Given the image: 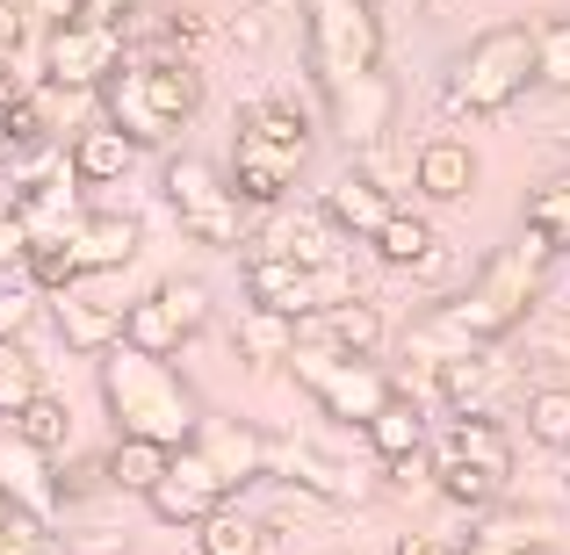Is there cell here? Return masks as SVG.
<instances>
[{
	"instance_id": "cell-35",
	"label": "cell",
	"mask_w": 570,
	"mask_h": 555,
	"mask_svg": "<svg viewBox=\"0 0 570 555\" xmlns=\"http://www.w3.org/2000/svg\"><path fill=\"white\" fill-rule=\"evenodd\" d=\"M37 281H29V267L22 260H8L0 267V339H22L29 325H37Z\"/></svg>"
},
{
	"instance_id": "cell-29",
	"label": "cell",
	"mask_w": 570,
	"mask_h": 555,
	"mask_svg": "<svg viewBox=\"0 0 570 555\" xmlns=\"http://www.w3.org/2000/svg\"><path fill=\"white\" fill-rule=\"evenodd\" d=\"M8 426L22 433V440H37L43 455H66V447H72V404L51 397V389H37V397H29L22 412L8 418Z\"/></svg>"
},
{
	"instance_id": "cell-27",
	"label": "cell",
	"mask_w": 570,
	"mask_h": 555,
	"mask_svg": "<svg viewBox=\"0 0 570 555\" xmlns=\"http://www.w3.org/2000/svg\"><path fill=\"white\" fill-rule=\"evenodd\" d=\"M181 325H174V310L159 304V296H145V304H124V347L138 354H159V361H174L181 354Z\"/></svg>"
},
{
	"instance_id": "cell-10",
	"label": "cell",
	"mask_w": 570,
	"mask_h": 555,
	"mask_svg": "<svg viewBox=\"0 0 570 555\" xmlns=\"http://www.w3.org/2000/svg\"><path fill=\"white\" fill-rule=\"evenodd\" d=\"M124 22H95V14H72V22L43 29V80L51 87H101L124 66Z\"/></svg>"
},
{
	"instance_id": "cell-38",
	"label": "cell",
	"mask_w": 570,
	"mask_h": 555,
	"mask_svg": "<svg viewBox=\"0 0 570 555\" xmlns=\"http://www.w3.org/2000/svg\"><path fill=\"white\" fill-rule=\"evenodd\" d=\"M159 304H167L174 310V325H181V333L195 339V333H203V325H209V289H203V281H195V275H167V281H159Z\"/></svg>"
},
{
	"instance_id": "cell-12",
	"label": "cell",
	"mask_w": 570,
	"mask_h": 555,
	"mask_svg": "<svg viewBox=\"0 0 570 555\" xmlns=\"http://www.w3.org/2000/svg\"><path fill=\"white\" fill-rule=\"evenodd\" d=\"M267 476L311 490V498H325V505H362L368 498V476H354V462H333L311 440H275V433H267Z\"/></svg>"
},
{
	"instance_id": "cell-44",
	"label": "cell",
	"mask_w": 570,
	"mask_h": 555,
	"mask_svg": "<svg viewBox=\"0 0 570 555\" xmlns=\"http://www.w3.org/2000/svg\"><path fill=\"white\" fill-rule=\"evenodd\" d=\"M145 0H80V14H95V22H124V14H138Z\"/></svg>"
},
{
	"instance_id": "cell-3",
	"label": "cell",
	"mask_w": 570,
	"mask_h": 555,
	"mask_svg": "<svg viewBox=\"0 0 570 555\" xmlns=\"http://www.w3.org/2000/svg\"><path fill=\"white\" fill-rule=\"evenodd\" d=\"M203 109V72L188 58H124L101 80V123H116L138 152L174 145Z\"/></svg>"
},
{
	"instance_id": "cell-49",
	"label": "cell",
	"mask_w": 570,
	"mask_h": 555,
	"mask_svg": "<svg viewBox=\"0 0 570 555\" xmlns=\"http://www.w3.org/2000/svg\"><path fill=\"white\" fill-rule=\"evenodd\" d=\"M426 8H433V14H448V8H462V0H426Z\"/></svg>"
},
{
	"instance_id": "cell-26",
	"label": "cell",
	"mask_w": 570,
	"mask_h": 555,
	"mask_svg": "<svg viewBox=\"0 0 570 555\" xmlns=\"http://www.w3.org/2000/svg\"><path fill=\"white\" fill-rule=\"evenodd\" d=\"M195 548H203V555H261L267 548V527H261V519H246L238 505H217V513L195 519Z\"/></svg>"
},
{
	"instance_id": "cell-33",
	"label": "cell",
	"mask_w": 570,
	"mask_h": 555,
	"mask_svg": "<svg viewBox=\"0 0 570 555\" xmlns=\"http://www.w3.org/2000/svg\"><path fill=\"white\" fill-rule=\"evenodd\" d=\"M433 484H441L448 505H462V513H491V505L505 498V484L491 469H470V462H433Z\"/></svg>"
},
{
	"instance_id": "cell-14",
	"label": "cell",
	"mask_w": 570,
	"mask_h": 555,
	"mask_svg": "<svg viewBox=\"0 0 570 555\" xmlns=\"http://www.w3.org/2000/svg\"><path fill=\"white\" fill-rule=\"evenodd\" d=\"M58 455H43L37 440H22V433H0V490H8L22 513H37V519H58L66 513V490H58V469H51Z\"/></svg>"
},
{
	"instance_id": "cell-30",
	"label": "cell",
	"mask_w": 570,
	"mask_h": 555,
	"mask_svg": "<svg viewBox=\"0 0 570 555\" xmlns=\"http://www.w3.org/2000/svg\"><path fill=\"white\" fill-rule=\"evenodd\" d=\"M238 354L246 361H289V347H296V318H275V310H261V304H246V318H238Z\"/></svg>"
},
{
	"instance_id": "cell-22",
	"label": "cell",
	"mask_w": 570,
	"mask_h": 555,
	"mask_svg": "<svg viewBox=\"0 0 570 555\" xmlns=\"http://www.w3.org/2000/svg\"><path fill=\"white\" fill-rule=\"evenodd\" d=\"M362 440H368V455H376V462L419 455V447L433 440V433H426V404H419L412 389H390V404H383V412L362 426Z\"/></svg>"
},
{
	"instance_id": "cell-46",
	"label": "cell",
	"mask_w": 570,
	"mask_h": 555,
	"mask_svg": "<svg viewBox=\"0 0 570 555\" xmlns=\"http://www.w3.org/2000/svg\"><path fill=\"white\" fill-rule=\"evenodd\" d=\"M0 555H58V548H37V542H22V534L0 527Z\"/></svg>"
},
{
	"instance_id": "cell-45",
	"label": "cell",
	"mask_w": 570,
	"mask_h": 555,
	"mask_svg": "<svg viewBox=\"0 0 570 555\" xmlns=\"http://www.w3.org/2000/svg\"><path fill=\"white\" fill-rule=\"evenodd\" d=\"M462 555H528V548L499 542V534H462Z\"/></svg>"
},
{
	"instance_id": "cell-34",
	"label": "cell",
	"mask_w": 570,
	"mask_h": 555,
	"mask_svg": "<svg viewBox=\"0 0 570 555\" xmlns=\"http://www.w3.org/2000/svg\"><path fill=\"white\" fill-rule=\"evenodd\" d=\"M22 267H29V281H37L43 296H58V289H72V281H80V260H72V238L66 231L29 238V246H22Z\"/></svg>"
},
{
	"instance_id": "cell-13",
	"label": "cell",
	"mask_w": 570,
	"mask_h": 555,
	"mask_svg": "<svg viewBox=\"0 0 570 555\" xmlns=\"http://www.w3.org/2000/svg\"><path fill=\"white\" fill-rule=\"evenodd\" d=\"M325 116H333V130L354 145V152H368V145L390 138V123H397V87H390V72H362V80L333 87L325 95Z\"/></svg>"
},
{
	"instance_id": "cell-42",
	"label": "cell",
	"mask_w": 570,
	"mask_h": 555,
	"mask_svg": "<svg viewBox=\"0 0 570 555\" xmlns=\"http://www.w3.org/2000/svg\"><path fill=\"white\" fill-rule=\"evenodd\" d=\"M390 555H462V534H397Z\"/></svg>"
},
{
	"instance_id": "cell-48",
	"label": "cell",
	"mask_w": 570,
	"mask_h": 555,
	"mask_svg": "<svg viewBox=\"0 0 570 555\" xmlns=\"http://www.w3.org/2000/svg\"><path fill=\"white\" fill-rule=\"evenodd\" d=\"M8 159H14V138H8V123H0V167H8Z\"/></svg>"
},
{
	"instance_id": "cell-8",
	"label": "cell",
	"mask_w": 570,
	"mask_h": 555,
	"mask_svg": "<svg viewBox=\"0 0 570 555\" xmlns=\"http://www.w3.org/2000/svg\"><path fill=\"white\" fill-rule=\"evenodd\" d=\"M167 209L181 217V231L195 238V246H217V252H238L246 246V209H238V188H232V174H217L209 159H167Z\"/></svg>"
},
{
	"instance_id": "cell-20",
	"label": "cell",
	"mask_w": 570,
	"mask_h": 555,
	"mask_svg": "<svg viewBox=\"0 0 570 555\" xmlns=\"http://www.w3.org/2000/svg\"><path fill=\"white\" fill-rule=\"evenodd\" d=\"M318 209H325V217H333L347 238H362V246H368V238H376V224H383L397 202H390V188L376 181V174L354 167V174H340V181L325 188V202H318Z\"/></svg>"
},
{
	"instance_id": "cell-31",
	"label": "cell",
	"mask_w": 570,
	"mask_h": 555,
	"mask_svg": "<svg viewBox=\"0 0 570 555\" xmlns=\"http://www.w3.org/2000/svg\"><path fill=\"white\" fill-rule=\"evenodd\" d=\"M520 224H528V231H542L549 246H557V260H563V252H570V174H563V181L528 188V202H520Z\"/></svg>"
},
{
	"instance_id": "cell-41",
	"label": "cell",
	"mask_w": 570,
	"mask_h": 555,
	"mask_svg": "<svg viewBox=\"0 0 570 555\" xmlns=\"http://www.w3.org/2000/svg\"><path fill=\"white\" fill-rule=\"evenodd\" d=\"M22 246H29L22 209H14V195H0V267H8V260H22Z\"/></svg>"
},
{
	"instance_id": "cell-36",
	"label": "cell",
	"mask_w": 570,
	"mask_h": 555,
	"mask_svg": "<svg viewBox=\"0 0 570 555\" xmlns=\"http://www.w3.org/2000/svg\"><path fill=\"white\" fill-rule=\"evenodd\" d=\"M534 87H557V95H570V14H557V22H534Z\"/></svg>"
},
{
	"instance_id": "cell-25",
	"label": "cell",
	"mask_w": 570,
	"mask_h": 555,
	"mask_svg": "<svg viewBox=\"0 0 570 555\" xmlns=\"http://www.w3.org/2000/svg\"><path fill=\"white\" fill-rule=\"evenodd\" d=\"M167 455H174V447L138 440V433H116V447H109V484L130 490V498H145V490L159 484V469H167Z\"/></svg>"
},
{
	"instance_id": "cell-4",
	"label": "cell",
	"mask_w": 570,
	"mask_h": 555,
	"mask_svg": "<svg viewBox=\"0 0 570 555\" xmlns=\"http://www.w3.org/2000/svg\"><path fill=\"white\" fill-rule=\"evenodd\" d=\"M528 87H534V22H499L470 51L448 58L441 109L455 123H484V116H505Z\"/></svg>"
},
{
	"instance_id": "cell-9",
	"label": "cell",
	"mask_w": 570,
	"mask_h": 555,
	"mask_svg": "<svg viewBox=\"0 0 570 555\" xmlns=\"http://www.w3.org/2000/svg\"><path fill=\"white\" fill-rule=\"evenodd\" d=\"M347 296H362V289H354V275L340 260L304 267V260H289V252H253L246 260V304L275 310V318L304 325V318H318V310L347 304Z\"/></svg>"
},
{
	"instance_id": "cell-28",
	"label": "cell",
	"mask_w": 570,
	"mask_h": 555,
	"mask_svg": "<svg viewBox=\"0 0 570 555\" xmlns=\"http://www.w3.org/2000/svg\"><path fill=\"white\" fill-rule=\"evenodd\" d=\"M325 318V339H333L340 354H383V310L368 304V296H347V304L318 310Z\"/></svg>"
},
{
	"instance_id": "cell-50",
	"label": "cell",
	"mask_w": 570,
	"mask_h": 555,
	"mask_svg": "<svg viewBox=\"0 0 570 555\" xmlns=\"http://www.w3.org/2000/svg\"><path fill=\"white\" fill-rule=\"evenodd\" d=\"M368 8H383V0H368Z\"/></svg>"
},
{
	"instance_id": "cell-16",
	"label": "cell",
	"mask_w": 570,
	"mask_h": 555,
	"mask_svg": "<svg viewBox=\"0 0 570 555\" xmlns=\"http://www.w3.org/2000/svg\"><path fill=\"white\" fill-rule=\"evenodd\" d=\"M195 447L217 462V476L232 490L267 476V433L261 426H238V418H203V426H195Z\"/></svg>"
},
{
	"instance_id": "cell-15",
	"label": "cell",
	"mask_w": 570,
	"mask_h": 555,
	"mask_svg": "<svg viewBox=\"0 0 570 555\" xmlns=\"http://www.w3.org/2000/svg\"><path fill=\"white\" fill-rule=\"evenodd\" d=\"M433 462H470V469H491L499 484H513V440H505V426L491 412H455L448 418Z\"/></svg>"
},
{
	"instance_id": "cell-21",
	"label": "cell",
	"mask_w": 570,
	"mask_h": 555,
	"mask_svg": "<svg viewBox=\"0 0 570 555\" xmlns=\"http://www.w3.org/2000/svg\"><path fill=\"white\" fill-rule=\"evenodd\" d=\"M412 181L426 202H462V195L476 188V152L462 138H426L412 159Z\"/></svg>"
},
{
	"instance_id": "cell-19",
	"label": "cell",
	"mask_w": 570,
	"mask_h": 555,
	"mask_svg": "<svg viewBox=\"0 0 570 555\" xmlns=\"http://www.w3.org/2000/svg\"><path fill=\"white\" fill-rule=\"evenodd\" d=\"M58 339H66L72 354H109L116 339H124V304H109V296H80V281L72 289H58Z\"/></svg>"
},
{
	"instance_id": "cell-39",
	"label": "cell",
	"mask_w": 570,
	"mask_h": 555,
	"mask_svg": "<svg viewBox=\"0 0 570 555\" xmlns=\"http://www.w3.org/2000/svg\"><path fill=\"white\" fill-rule=\"evenodd\" d=\"M0 123H8L14 152H37V145H51V109H43L37 95H14L8 109H0Z\"/></svg>"
},
{
	"instance_id": "cell-23",
	"label": "cell",
	"mask_w": 570,
	"mask_h": 555,
	"mask_svg": "<svg viewBox=\"0 0 570 555\" xmlns=\"http://www.w3.org/2000/svg\"><path fill=\"white\" fill-rule=\"evenodd\" d=\"M130 159H138V145H130L116 123H95V130L72 138L66 167L80 174V188H109V181H124V174H130Z\"/></svg>"
},
{
	"instance_id": "cell-43",
	"label": "cell",
	"mask_w": 570,
	"mask_h": 555,
	"mask_svg": "<svg viewBox=\"0 0 570 555\" xmlns=\"http://www.w3.org/2000/svg\"><path fill=\"white\" fill-rule=\"evenodd\" d=\"M22 29H29V22L8 8V0H0V58H8V66H14V51H22Z\"/></svg>"
},
{
	"instance_id": "cell-18",
	"label": "cell",
	"mask_w": 570,
	"mask_h": 555,
	"mask_svg": "<svg viewBox=\"0 0 570 555\" xmlns=\"http://www.w3.org/2000/svg\"><path fill=\"white\" fill-rule=\"evenodd\" d=\"M66 238H72L80 275H116V267L138 260V217H124V209H95V217H80Z\"/></svg>"
},
{
	"instance_id": "cell-5",
	"label": "cell",
	"mask_w": 570,
	"mask_h": 555,
	"mask_svg": "<svg viewBox=\"0 0 570 555\" xmlns=\"http://www.w3.org/2000/svg\"><path fill=\"white\" fill-rule=\"evenodd\" d=\"M311 159V116L289 109V101H253L238 116V138H232V188L238 202L253 209H275L289 202V181L304 174Z\"/></svg>"
},
{
	"instance_id": "cell-11",
	"label": "cell",
	"mask_w": 570,
	"mask_h": 555,
	"mask_svg": "<svg viewBox=\"0 0 570 555\" xmlns=\"http://www.w3.org/2000/svg\"><path fill=\"white\" fill-rule=\"evenodd\" d=\"M232 498V484L217 476V462L203 455V447H174L167 469H159V484L145 490V505H153V519H167V527H195L203 513H217V505Z\"/></svg>"
},
{
	"instance_id": "cell-32",
	"label": "cell",
	"mask_w": 570,
	"mask_h": 555,
	"mask_svg": "<svg viewBox=\"0 0 570 555\" xmlns=\"http://www.w3.org/2000/svg\"><path fill=\"white\" fill-rule=\"evenodd\" d=\"M528 440L549 455H570V383H542L528 397Z\"/></svg>"
},
{
	"instance_id": "cell-37",
	"label": "cell",
	"mask_w": 570,
	"mask_h": 555,
	"mask_svg": "<svg viewBox=\"0 0 570 555\" xmlns=\"http://www.w3.org/2000/svg\"><path fill=\"white\" fill-rule=\"evenodd\" d=\"M37 389H43V368L29 361V347L22 339H0V418H14Z\"/></svg>"
},
{
	"instance_id": "cell-1",
	"label": "cell",
	"mask_w": 570,
	"mask_h": 555,
	"mask_svg": "<svg viewBox=\"0 0 570 555\" xmlns=\"http://www.w3.org/2000/svg\"><path fill=\"white\" fill-rule=\"evenodd\" d=\"M549 275H557V246L520 224V238L476 267L470 289L433 304L426 318L404 333V361L433 375L441 361H455V354H484V347H499V339H513L520 325L534 318V304L549 296Z\"/></svg>"
},
{
	"instance_id": "cell-6",
	"label": "cell",
	"mask_w": 570,
	"mask_h": 555,
	"mask_svg": "<svg viewBox=\"0 0 570 555\" xmlns=\"http://www.w3.org/2000/svg\"><path fill=\"white\" fill-rule=\"evenodd\" d=\"M289 375L325 404V418H340V426H368V418L390 404V389H397L376 368V354H340L333 339H296Z\"/></svg>"
},
{
	"instance_id": "cell-40",
	"label": "cell",
	"mask_w": 570,
	"mask_h": 555,
	"mask_svg": "<svg viewBox=\"0 0 570 555\" xmlns=\"http://www.w3.org/2000/svg\"><path fill=\"white\" fill-rule=\"evenodd\" d=\"M14 14H22L29 29H58V22H72L80 14V0H8Z\"/></svg>"
},
{
	"instance_id": "cell-24",
	"label": "cell",
	"mask_w": 570,
	"mask_h": 555,
	"mask_svg": "<svg viewBox=\"0 0 570 555\" xmlns=\"http://www.w3.org/2000/svg\"><path fill=\"white\" fill-rule=\"evenodd\" d=\"M368 246H376V260H383V267H426L441 238H433V224H426V217H412V209H390V217L376 224V238H368Z\"/></svg>"
},
{
	"instance_id": "cell-2",
	"label": "cell",
	"mask_w": 570,
	"mask_h": 555,
	"mask_svg": "<svg viewBox=\"0 0 570 555\" xmlns=\"http://www.w3.org/2000/svg\"><path fill=\"white\" fill-rule=\"evenodd\" d=\"M101 361V404H109L116 433H138V440H159V447H188L195 426H203V404L195 389L181 383V368L159 361V354H138L116 339Z\"/></svg>"
},
{
	"instance_id": "cell-47",
	"label": "cell",
	"mask_w": 570,
	"mask_h": 555,
	"mask_svg": "<svg viewBox=\"0 0 570 555\" xmlns=\"http://www.w3.org/2000/svg\"><path fill=\"white\" fill-rule=\"evenodd\" d=\"M14 95H22V80H14V66H8V58H0V109H8Z\"/></svg>"
},
{
	"instance_id": "cell-7",
	"label": "cell",
	"mask_w": 570,
	"mask_h": 555,
	"mask_svg": "<svg viewBox=\"0 0 570 555\" xmlns=\"http://www.w3.org/2000/svg\"><path fill=\"white\" fill-rule=\"evenodd\" d=\"M311 29H304V51H311V80L318 95L362 80V72L383 66V14L368 0H304Z\"/></svg>"
},
{
	"instance_id": "cell-17",
	"label": "cell",
	"mask_w": 570,
	"mask_h": 555,
	"mask_svg": "<svg viewBox=\"0 0 570 555\" xmlns=\"http://www.w3.org/2000/svg\"><path fill=\"white\" fill-rule=\"evenodd\" d=\"M253 252H289V260H304V267H325V260H340V246H354L347 231H340L325 209H311V217H282V202H275V224H267L261 238H246Z\"/></svg>"
}]
</instances>
